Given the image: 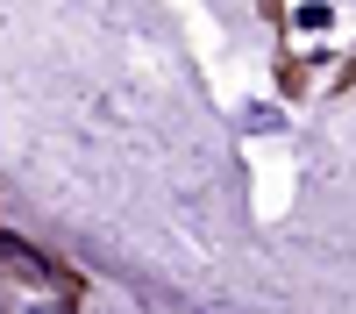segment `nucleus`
Segmentation results:
<instances>
[{
    "label": "nucleus",
    "mask_w": 356,
    "mask_h": 314,
    "mask_svg": "<svg viewBox=\"0 0 356 314\" xmlns=\"http://www.w3.org/2000/svg\"><path fill=\"white\" fill-rule=\"evenodd\" d=\"M36 314H65V307H36Z\"/></svg>",
    "instance_id": "f03ea898"
},
{
    "label": "nucleus",
    "mask_w": 356,
    "mask_h": 314,
    "mask_svg": "<svg viewBox=\"0 0 356 314\" xmlns=\"http://www.w3.org/2000/svg\"><path fill=\"white\" fill-rule=\"evenodd\" d=\"M300 29H328V0H307V8H300Z\"/></svg>",
    "instance_id": "f257e3e1"
}]
</instances>
